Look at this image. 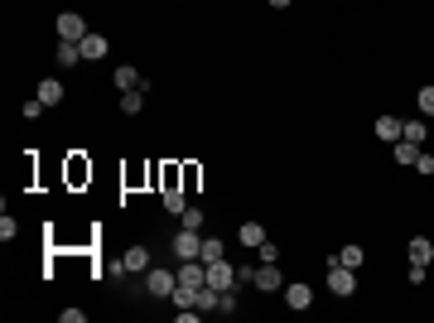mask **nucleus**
Segmentation results:
<instances>
[{"instance_id":"26","label":"nucleus","mask_w":434,"mask_h":323,"mask_svg":"<svg viewBox=\"0 0 434 323\" xmlns=\"http://www.w3.org/2000/svg\"><path fill=\"white\" fill-rule=\"evenodd\" d=\"M415 102H420V111H425V116H434V87H420V97H415Z\"/></svg>"},{"instance_id":"15","label":"nucleus","mask_w":434,"mask_h":323,"mask_svg":"<svg viewBox=\"0 0 434 323\" xmlns=\"http://www.w3.org/2000/svg\"><path fill=\"white\" fill-rule=\"evenodd\" d=\"M376 135H381L386 145H396V140H401V116H376Z\"/></svg>"},{"instance_id":"21","label":"nucleus","mask_w":434,"mask_h":323,"mask_svg":"<svg viewBox=\"0 0 434 323\" xmlns=\"http://www.w3.org/2000/svg\"><path fill=\"white\" fill-rule=\"evenodd\" d=\"M401 140H415V145H420V140H425V125H420V121H401Z\"/></svg>"},{"instance_id":"27","label":"nucleus","mask_w":434,"mask_h":323,"mask_svg":"<svg viewBox=\"0 0 434 323\" xmlns=\"http://www.w3.org/2000/svg\"><path fill=\"white\" fill-rule=\"evenodd\" d=\"M184 227L198 232V227H203V208H184Z\"/></svg>"},{"instance_id":"22","label":"nucleus","mask_w":434,"mask_h":323,"mask_svg":"<svg viewBox=\"0 0 434 323\" xmlns=\"http://www.w3.org/2000/svg\"><path fill=\"white\" fill-rule=\"evenodd\" d=\"M164 208L169 213H184V189H164Z\"/></svg>"},{"instance_id":"4","label":"nucleus","mask_w":434,"mask_h":323,"mask_svg":"<svg viewBox=\"0 0 434 323\" xmlns=\"http://www.w3.org/2000/svg\"><path fill=\"white\" fill-rule=\"evenodd\" d=\"M116 270H121V275H145V270H150V251H145V246H125V256L116 261Z\"/></svg>"},{"instance_id":"6","label":"nucleus","mask_w":434,"mask_h":323,"mask_svg":"<svg viewBox=\"0 0 434 323\" xmlns=\"http://www.w3.org/2000/svg\"><path fill=\"white\" fill-rule=\"evenodd\" d=\"M58 39H68V44H78V39H87V24H83V15H58Z\"/></svg>"},{"instance_id":"12","label":"nucleus","mask_w":434,"mask_h":323,"mask_svg":"<svg viewBox=\"0 0 434 323\" xmlns=\"http://www.w3.org/2000/svg\"><path fill=\"white\" fill-rule=\"evenodd\" d=\"M406 256H410V265H430V261H434V241H430V236H410Z\"/></svg>"},{"instance_id":"18","label":"nucleus","mask_w":434,"mask_h":323,"mask_svg":"<svg viewBox=\"0 0 434 323\" xmlns=\"http://www.w3.org/2000/svg\"><path fill=\"white\" fill-rule=\"evenodd\" d=\"M53 58H58V68H73V63H78V58H83V49H78V44H68V39H63V44H58V49H53Z\"/></svg>"},{"instance_id":"14","label":"nucleus","mask_w":434,"mask_h":323,"mask_svg":"<svg viewBox=\"0 0 434 323\" xmlns=\"http://www.w3.org/2000/svg\"><path fill=\"white\" fill-rule=\"evenodd\" d=\"M222 256H227V241H222V236H203L198 261H203V265H213V261H222Z\"/></svg>"},{"instance_id":"24","label":"nucleus","mask_w":434,"mask_h":323,"mask_svg":"<svg viewBox=\"0 0 434 323\" xmlns=\"http://www.w3.org/2000/svg\"><path fill=\"white\" fill-rule=\"evenodd\" d=\"M217 314H236V295H232V290L217 295Z\"/></svg>"},{"instance_id":"7","label":"nucleus","mask_w":434,"mask_h":323,"mask_svg":"<svg viewBox=\"0 0 434 323\" xmlns=\"http://www.w3.org/2000/svg\"><path fill=\"white\" fill-rule=\"evenodd\" d=\"M111 82H116V92H135V87H145L140 68H130V63H121V68L111 73Z\"/></svg>"},{"instance_id":"5","label":"nucleus","mask_w":434,"mask_h":323,"mask_svg":"<svg viewBox=\"0 0 434 323\" xmlns=\"http://www.w3.org/2000/svg\"><path fill=\"white\" fill-rule=\"evenodd\" d=\"M208 285H213V290H236V265H232L227 256L208 265Z\"/></svg>"},{"instance_id":"29","label":"nucleus","mask_w":434,"mask_h":323,"mask_svg":"<svg viewBox=\"0 0 434 323\" xmlns=\"http://www.w3.org/2000/svg\"><path fill=\"white\" fill-rule=\"evenodd\" d=\"M415 169H420V174H434V155H425V150H420V159H415Z\"/></svg>"},{"instance_id":"10","label":"nucleus","mask_w":434,"mask_h":323,"mask_svg":"<svg viewBox=\"0 0 434 323\" xmlns=\"http://www.w3.org/2000/svg\"><path fill=\"white\" fill-rule=\"evenodd\" d=\"M251 285H256V290H266V295H275V290H280V270H275V261H261Z\"/></svg>"},{"instance_id":"8","label":"nucleus","mask_w":434,"mask_h":323,"mask_svg":"<svg viewBox=\"0 0 434 323\" xmlns=\"http://www.w3.org/2000/svg\"><path fill=\"white\" fill-rule=\"evenodd\" d=\"M34 97H39V102H44V107H63V97H68V87H63V82H58V78H44V82H39V92H34Z\"/></svg>"},{"instance_id":"11","label":"nucleus","mask_w":434,"mask_h":323,"mask_svg":"<svg viewBox=\"0 0 434 323\" xmlns=\"http://www.w3.org/2000/svg\"><path fill=\"white\" fill-rule=\"evenodd\" d=\"M309 304H314V290H309V285H300V280H295V285H285V309H295V314H300V309H309Z\"/></svg>"},{"instance_id":"19","label":"nucleus","mask_w":434,"mask_h":323,"mask_svg":"<svg viewBox=\"0 0 434 323\" xmlns=\"http://www.w3.org/2000/svg\"><path fill=\"white\" fill-rule=\"evenodd\" d=\"M420 159V145L415 140H396V164H415Z\"/></svg>"},{"instance_id":"23","label":"nucleus","mask_w":434,"mask_h":323,"mask_svg":"<svg viewBox=\"0 0 434 323\" xmlns=\"http://www.w3.org/2000/svg\"><path fill=\"white\" fill-rule=\"evenodd\" d=\"M256 256H261V261H280V246H275V241H270V236H266V241H261V246H256Z\"/></svg>"},{"instance_id":"9","label":"nucleus","mask_w":434,"mask_h":323,"mask_svg":"<svg viewBox=\"0 0 434 323\" xmlns=\"http://www.w3.org/2000/svg\"><path fill=\"white\" fill-rule=\"evenodd\" d=\"M179 285H208V265L203 261H179Z\"/></svg>"},{"instance_id":"25","label":"nucleus","mask_w":434,"mask_h":323,"mask_svg":"<svg viewBox=\"0 0 434 323\" xmlns=\"http://www.w3.org/2000/svg\"><path fill=\"white\" fill-rule=\"evenodd\" d=\"M44 102H39V97H34V102H24V111H19V116H24V121H39V116H44Z\"/></svg>"},{"instance_id":"3","label":"nucleus","mask_w":434,"mask_h":323,"mask_svg":"<svg viewBox=\"0 0 434 323\" xmlns=\"http://www.w3.org/2000/svg\"><path fill=\"white\" fill-rule=\"evenodd\" d=\"M198 251H203V232L184 227V232L174 236V256H179V261H198Z\"/></svg>"},{"instance_id":"28","label":"nucleus","mask_w":434,"mask_h":323,"mask_svg":"<svg viewBox=\"0 0 434 323\" xmlns=\"http://www.w3.org/2000/svg\"><path fill=\"white\" fill-rule=\"evenodd\" d=\"M10 236H15V217L0 213V241H10Z\"/></svg>"},{"instance_id":"16","label":"nucleus","mask_w":434,"mask_h":323,"mask_svg":"<svg viewBox=\"0 0 434 323\" xmlns=\"http://www.w3.org/2000/svg\"><path fill=\"white\" fill-rule=\"evenodd\" d=\"M236 241H241V246H251V251H256V246H261V241H266V227H261V222H241V232H236Z\"/></svg>"},{"instance_id":"2","label":"nucleus","mask_w":434,"mask_h":323,"mask_svg":"<svg viewBox=\"0 0 434 323\" xmlns=\"http://www.w3.org/2000/svg\"><path fill=\"white\" fill-rule=\"evenodd\" d=\"M145 290H150L155 299H169V295L179 290V270H145Z\"/></svg>"},{"instance_id":"13","label":"nucleus","mask_w":434,"mask_h":323,"mask_svg":"<svg viewBox=\"0 0 434 323\" xmlns=\"http://www.w3.org/2000/svg\"><path fill=\"white\" fill-rule=\"evenodd\" d=\"M78 49H83V58H87V63H97V58H107L111 39H102V34H87V39H78Z\"/></svg>"},{"instance_id":"17","label":"nucleus","mask_w":434,"mask_h":323,"mask_svg":"<svg viewBox=\"0 0 434 323\" xmlns=\"http://www.w3.org/2000/svg\"><path fill=\"white\" fill-rule=\"evenodd\" d=\"M140 111H145V87L121 92V116H140Z\"/></svg>"},{"instance_id":"30","label":"nucleus","mask_w":434,"mask_h":323,"mask_svg":"<svg viewBox=\"0 0 434 323\" xmlns=\"http://www.w3.org/2000/svg\"><path fill=\"white\" fill-rule=\"evenodd\" d=\"M266 5H275V10H285V5H290V0H266Z\"/></svg>"},{"instance_id":"20","label":"nucleus","mask_w":434,"mask_h":323,"mask_svg":"<svg viewBox=\"0 0 434 323\" xmlns=\"http://www.w3.org/2000/svg\"><path fill=\"white\" fill-rule=\"evenodd\" d=\"M338 261H342V265H352V270H357V265H362V261H367V251H362V246H342V251H338Z\"/></svg>"},{"instance_id":"1","label":"nucleus","mask_w":434,"mask_h":323,"mask_svg":"<svg viewBox=\"0 0 434 323\" xmlns=\"http://www.w3.org/2000/svg\"><path fill=\"white\" fill-rule=\"evenodd\" d=\"M328 295H338V299L357 295V270H352V265H342L338 256L328 261Z\"/></svg>"}]
</instances>
